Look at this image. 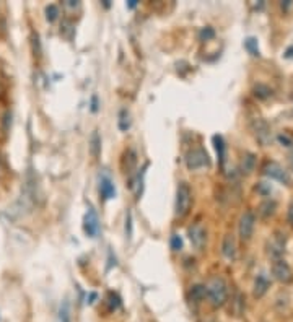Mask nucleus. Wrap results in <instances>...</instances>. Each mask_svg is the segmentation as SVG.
<instances>
[{"label":"nucleus","mask_w":293,"mask_h":322,"mask_svg":"<svg viewBox=\"0 0 293 322\" xmlns=\"http://www.w3.org/2000/svg\"><path fill=\"white\" fill-rule=\"evenodd\" d=\"M206 295L213 307H222L228 300V285L222 277L208 278L206 285Z\"/></svg>","instance_id":"1"},{"label":"nucleus","mask_w":293,"mask_h":322,"mask_svg":"<svg viewBox=\"0 0 293 322\" xmlns=\"http://www.w3.org/2000/svg\"><path fill=\"white\" fill-rule=\"evenodd\" d=\"M190 205H192V190L188 183H181L176 192V217H186L190 210Z\"/></svg>","instance_id":"2"},{"label":"nucleus","mask_w":293,"mask_h":322,"mask_svg":"<svg viewBox=\"0 0 293 322\" xmlns=\"http://www.w3.org/2000/svg\"><path fill=\"white\" fill-rule=\"evenodd\" d=\"M186 165L190 171L201 169V168L210 166V158L204 148H192L188 155H186Z\"/></svg>","instance_id":"3"},{"label":"nucleus","mask_w":293,"mask_h":322,"mask_svg":"<svg viewBox=\"0 0 293 322\" xmlns=\"http://www.w3.org/2000/svg\"><path fill=\"white\" fill-rule=\"evenodd\" d=\"M188 236H189L190 244L194 246V249H197V251L204 249V246H206V242H207V233H206V228H204L201 223H194L192 226H189Z\"/></svg>","instance_id":"4"},{"label":"nucleus","mask_w":293,"mask_h":322,"mask_svg":"<svg viewBox=\"0 0 293 322\" xmlns=\"http://www.w3.org/2000/svg\"><path fill=\"white\" fill-rule=\"evenodd\" d=\"M272 275H274V278L278 280V282H282V283H290L293 280V272H292L290 265H288L283 259L274 260Z\"/></svg>","instance_id":"5"},{"label":"nucleus","mask_w":293,"mask_h":322,"mask_svg":"<svg viewBox=\"0 0 293 322\" xmlns=\"http://www.w3.org/2000/svg\"><path fill=\"white\" fill-rule=\"evenodd\" d=\"M254 225H256V217L253 212H244L240 218V225H238V231H240V237L243 241H248L251 236H253L254 231Z\"/></svg>","instance_id":"6"},{"label":"nucleus","mask_w":293,"mask_h":322,"mask_svg":"<svg viewBox=\"0 0 293 322\" xmlns=\"http://www.w3.org/2000/svg\"><path fill=\"white\" fill-rule=\"evenodd\" d=\"M262 171H264V174H266L267 177H271V179H277L285 184L290 183V176H288V172L283 169L278 163H274V161L266 163V166H264Z\"/></svg>","instance_id":"7"},{"label":"nucleus","mask_w":293,"mask_h":322,"mask_svg":"<svg viewBox=\"0 0 293 322\" xmlns=\"http://www.w3.org/2000/svg\"><path fill=\"white\" fill-rule=\"evenodd\" d=\"M253 130H254L256 138H258L262 145H267V143L271 142V127H269V124L264 119H260V118L254 119Z\"/></svg>","instance_id":"8"},{"label":"nucleus","mask_w":293,"mask_h":322,"mask_svg":"<svg viewBox=\"0 0 293 322\" xmlns=\"http://www.w3.org/2000/svg\"><path fill=\"white\" fill-rule=\"evenodd\" d=\"M83 228H85V233L90 237H96L98 235H100V220H98V215L95 213V210H93L91 207L88 208V212L85 213Z\"/></svg>","instance_id":"9"},{"label":"nucleus","mask_w":293,"mask_h":322,"mask_svg":"<svg viewBox=\"0 0 293 322\" xmlns=\"http://www.w3.org/2000/svg\"><path fill=\"white\" fill-rule=\"evenodd\" d=\"M222 254H223V257L228 259V260H235L236 259V241H235V236L231 235V233H228V235H225V237H223Z\"/></svg>","instance_id":"10"},{"label":"nucleus","mask_w":293,"mask_h":322,"mask_svg":"<svg viewBox=\"0 0 293 322\" xmlns=\"http://www.w3.org/2000/svg\"><path fill=\"white\" fill-rule=\"evenodd\" d=\"M269 287H271V282H269V278L266 277L264 273L258 275V278H256L254 282V298H262L264 295L267 293Z\"/></svg>","instance_id":"11"},{"label":"nucleus","mask_w":293,"mask_h":322,"mask_svg":"<svg viewBox=\"0 0 293 322\" xmlns=\"http://www.w3.org/2000/svg\"><path fill=\"white\" fill-rule=\"evenodd\" d=\"M100 194H101V197H103L104 200L113 199L114 195H116V187H114L113 181H111L108 176L101 177V183H100Z\"/></svg>","instance_id":"12"},{"label":"nucleus","mask_w":293,"mask_h":322,"mask_svg":"<svg viewBox=\"0 0 293 322\" xmlns=\"http://www.w3.org/2000/svg\"><path fill=\"white\" fill-rule=\"evenodd\" d=\"M254 165H256V156L253 153H246L243 156V160H241V171H243L244 174H249V172L254 171Z\"/></svg>","instance_id":"13"},{"label":"nucleus","mask_w":293,"mask_h":322,"mask_svg":"<svg viewBox=\"0 0 293 322\" xmlns=\"http://www.w3.org/2000/svg\"><path fill=\"white\" fill-rule=\"evenodd\" d=\"M206 285H195L192 287V290H190V298H192V301L195 303H201L202 300H206Z\"/></svg>","instance_id":"14"},{"label":"nucleus","mask_w":293,"mask_h":322,"mask_svg":"<svg viewBox=\"0 0 293 322\" xmlns=\"http://www.w3.org/2000/svg\"><path fill=\"white\" fill-rule=\"evenodd\" d=\"M274 212H276V202H272V200H266L264 203L259 205L260 217L267 218V217H271V215H274Z\"/></svg>","instance_id":"15"},{"label":"nucleus","mask_w":293,"mask_h":322,"mask_svg":"<svg viewBox=\"0 0 293 322\" xmlns=\"http://www.w3.org/2000/svg\"><path fill=\"white\" fill-rule=\"evenodd\" d=\"M124 161L127 163V166H124V169H125V172H127V174H130L134 168H136V163H137V155H136V152H134V150H129V152L124 155Z\"/></svg>","instance_id":"16"},{"label":"nucleus","mask_w":293,"mask_h":322,"mask_svg":"<svg viewBox=\"0 0 293 322\" xmlns=\"http://www.w3.org/2000/svg\"><path fill=\"white\" fill-rule=\"evenodd\" d=\"M90 148H91V155H93V156H98V155H100V152H101V138H100V135H98L96 130L91 134V138H90Z\"/></svg>","instance_id":"17"},{"label":"nucleus","mask_w":293,"mask_h":322,"mask_svg":"<svg viewBox=\"0 0 293 322\" xmlns=\"http://www.w3.org/2000/svg\"><path fill=\"white\" fill-rule=\"evenodd\" d=\"M213 143H215V150L218 153V158H220V163L223 165V161H225V142H223L220 135H215L213 137Z\"/></svg>","instance_id":"18"},{"label":"nucleus","mask_w":293,"mask_h":322,"mask_svg":"<svg viewBox=\"0 0 293 322\" xmlns=\"http://www.w3.org/2000/svg\"><path fill=\"white\" fill-rule=\"evenodd\" d=\"M254 95L258 98H260V100H266V98H269L272 95V91H271V88L266 86V85H258L254 88Z\"/></svg>","instance_id":"19"},{"label":"nucleus","mask_w":293,"mask_h":322,"mask_svg":"<svg viewBox=\"0 0 293 322\" xmlns=\"http://www.w3.org/2000/svg\"><path fill=\"white\" fill-rule=\"evenodd\" d=\"M59 17V7L54 5V3H51V5L46 7V18H48V21H55Z\"/></svg>","instance_id":"20"},{"label":"nucleus","mask_w":293,"mask_h":322,"mask_svg":"<svg viewBox=\"0 0 293 322\" xmlns=\"http://www.w3.org/2000/svg\"><path fill=\"white\" fill-rule=\"evenodd\" d=\"M130 125V120H129V113L125 109H122L119 113V129L121 130H127Z\"/></svg>","instance_id":"21"},{"label":"nucleus","mask_w":293,"mask_h":322,"mask_svg":"<svg viewBox=\"0 0 293 322\" xmlns=\"http://www.w3.org/2000/svg\"><path fill=\"white\" fill-rule=\"evenodd\" d=\"M244 46H246V49H248L253 55H259L258 41H256L254 38H248V39H246V41H244Z\"/></svg>","instance_id":"22"},{"label":"nucleus","mask_w":293,"mask_h":322,"mask_svg":"<svg viewBox=\"0 0 293 322\" xmlns=\"http://www.w3.org/2000/svg\"><path fill=\"white\" fill-rule=\"evenodd\" d=\"M277 140L280 142V145L282 147H292L293 145V137H290L288 134H285V132H282V134H278L277 135Z\"/></svg>","instance_id":"23"},{"label":"nucleus","mask_w":293,"mask_h":322,"mask_svg":"<svg viewBox=\"0 0 293 322\" xmlns=\"http://www.w3.org/2000/svg\"><path fill=\"white\" fill-rule=\"evenodd\" d=\"M171 249H173V251H181V249H183V239H181V236H178V235L171 236Z\"/></svg>","instance_id":"24"},{"label":"nucleus","mask_w":293,"mask_h":322,"mask_svg":"<svg viewBox=\"0 0 293 322\" xmlns=\"http://www.w3.org/2000/svg\"><path fill=\"white\" fill-rule=\"evenodd\" d=\"M65 10H78L80 8V2H73V0H65L62 3Z\"/></svg>","instance_id":"25"},{"label":"nucleus","mask_w":293,"mask_h":322,"mask_svg":"<svg viewBox=\"0 0 293 322\" xmlns=\"http://www.w3.org/2000/svg\"><path fill=\"white\" fill-rule=\"evenodd\" d=\"M60 321L62 322H69V306H67V303L60 307Z\"/></svg>","instance_id":"26"},{"label":"nucleus","mask_w":293,"mask_h":322,"mask_svg":"<svg viewBox=\"0 0 293 322\" xmlns=\"http://www.w3.org/2000/svg\"><path fill=\"white\" fill-rule=\"evenodd\" d=\"M201 38H206V39L213 38V30H212V28H206V30H202L201 31Z\"/></svg>","instance_id":"27"},{"label":"nucleus","mask_w":293,"mask_h":322,"mask_svg":"<svg viewBox=\"0 0 293 322\" xmlns=\"http://www.w3.org/2000/svg\"><path fill=\"white\" fill-rule=\"evenodd\" d=\"M288 221H290V225L293 226V202L290 203V207H288Z\"/></svg>","instance_id":"28"},{"label":"nucleus","mask_w":293,"mask_h":322,"mask_svg":"<svg viewBox=\"0 0 293 322\" xmlns=\"http://www.w3.org/2000/svg\"><path fill=\"white\" fill-rule=\"evenodd\" d=\"M134 7H137V2H136V0H132V2H129V8H134Z\"/></svg>","instance_id":"29"},{"label":"nucleus","mask_w":293,"mask_h":322,"mask_svg":"<svg viewBox=\"0 0 293 322\" xmlns=\"http://www.w3.org/2000/svg\"><path fill=\"white\" fill-rule=\"evenodd\" d=\"M292 165H293V155H292Z\"/></svg>","instance_id":"30"}]
</instances>
